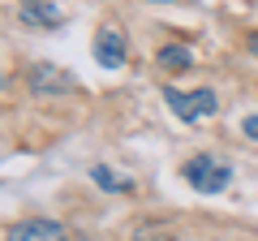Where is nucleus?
Returning a JSON list of instances; mask_svg holds the SVG:
<instances>
[{
    "mask_svg": "<svg viewBox=\"0 0 258 241\" xmlns=\"http://www.w3.org/2000/svg\"><path fill=\"white\" fill-rule=\"evenodd\" d=\"M155 5H168V0H155Z\"/></svg>",
    "mask_w": 258,
    "mask_h": 241,
    "instance_id": "obj_13",
    "label": "nucleus"
},
{
    "mask_svg": "<svg viewBox=\"0 0 258 241\" xmlns=\"http://www.w3.org/2000/svg\"><path fill=\"white\" fill-rule=\"evenodd\" d=\"M91 181H95V186H103V190H116V194H125V190H129V181H120V176L116 172H112V168H91Z\"/></svg>",
    "mask_w": 258,
    "mask_h": 241,
    "instance_id": "obj_8",
    "label": "nucleus"
},
{
    "mask_svg": "<svg viewBox=\"0 0 258 241\" xmlns=\"http://www.w3.org/2000/svg\"><path fill=\"white\" fill-rule=\"evenodd\" d=\"M164 103L176 112V116L185 120V125H194V120H203V116H215L220 112V99H215V91H176V86H164Z\"/></svg>",
    "mask_w": 258,
    "mask_h": 241,
    "instance_id": "obj_2",
    "label": "nucleus"
},
{
    "mask_svg": "<svg viewBox=\"0 0 258 241\" xmlns=\"http://www.w3.org/2000/svg\"><path fill=\"white\" fill-rule=\"evenodd\" d=\"M181 172H185V181H189L198 194H224L228 181H232V168L224 164V159H215V155H194Z\"/></svg>",
    "mask_w": 258,
    "mask_h": 241,
    "instance_id": "obj_1",
    "label": "nucleus"
},
{
    "mask_svg": "<svg viewBox=\"0 0 258 241\" xmlns=\"http://www.w3.org/2000/svg\"><path fill=\"white\" fill-rule=\"evenodd\" d=\"M22 22H26V26H43V30H56L64 22V13L56 9L52 0H26V5H22Z\"/></svg>",
    "mask_w": 258,
    "mask_h": 241,
    "instance_id": "obj_6",
    "label": "nucleus"
},
{
    "mask_svg": "<svg viewBox=\"0 0 258 241\" xmlns=\"http://www.w3.org/2000/svg\"><path fill=\"white\" fill-rule=\"evenodd\" d=\"M125 52H129V43H125V30L120 26H103L95 35V61L103 69H120L125 65Z\"/></svg>",
    "mask_w": 258,
    "mask_h": 241,
    "instance_id": "obj_3",
    "label": "nucleus"
},
{
    "mask_svg": "<svg viewBox=\"0 0 258 241\" xmlns=\"http://www.w3.org/2000/svg\"><path fill=\"white\" fill-rule=\"evenodd\" d=\"M0 86H5V74H0Z\"/></svg>",
    "mask_w": 258,
    "mask_h": 241,
    "instance_id": "obj_12",
    "label": "nucleus"
},
{
    "mask_svg": "<svg viewBox=\"0 0 258 241\" xmlns=\"http://www.w3.org/2000/svg\"><path fill=\"white\" fill-rule=\"evenodd\" d=\"M241 134H245V138H254V142H258V112H249V116L241 120Z\"/></svg>",
    "mask_w": 258,
    "mask_h": 241,
    "instance_id": "obj_10",
    "label": "nucleus"
},
{
    "mask_svg": "<svg viewBox=\"0 0 258 241\" xmlns=\"http://www.w3.org/2000/svg\"><path fill=\"white\" fill-rule=\"evenodd\" d=\"M164 69H172V74H181V69H194V52L185 43H168V47H159V56H155Z\"/></svg>",
    "mask_w": 258,
    "mask_h": 241,
    "instance_id": "obj_7",
    "label": "nucleus"
},
{
    "mask_svg": "<svg viewBox=\"0 0 258 241\" xmlns=\"http://www.w3.org/2000/svg\"><path fill=\"white\" fill-rule=\"evenodd\" d=\"M78 86L74 74H64L56 65H30V91L35 95H69Z\"/></svg>",
    "mask_w": 258,
    "mask_h": 241,
    "instance_id": "obj_4",
    "label": "nucleus"
},
{
    "mask_svg": "<svg viewBox=\"0 0 258 241\" xmlns=\"http://www.w3.org/2000/svg\"><path fill=\"white\" fill-rule=\"evenodd\" d=\"M5 241H69V232H64V224L35 215V220H22V224H13Z\"/></svg>",
    "mask_w": 258,
    "mask_h": 241,
    "instance_id": "obj_5",
    "label": "nucleus"
},
{
    "mask_svg": "<svg viewBox=\"0 0 258 241\" xmlns=\"http://www.w3.org/2000/svg\"><path fill=\"white\" fill-rule=\"evenodd\" d=\"M134 241H176L172 232H155V228H142V232H134Z\"/></svg>",
    "mask_w": 258,
    "mask_h": 241,
    "instance_id": "obj_9",
    "label": "nucleus"
},
{
    "mask_svg": "<svg viewBox=\"0 0 258 241\" xmlns=\"http://www.w3.org/2000/svg\"><path fill=\"white\" fill-rule=\"evenodd\" d=\"M245 47H249V52L258 56V30H249V35H245Z\"/></svg>",
    "mask_w": 258,
    "mask_h": 241,
    "instance_id": "obj_11",
    "label": "nucleus"
}]
</instances>
